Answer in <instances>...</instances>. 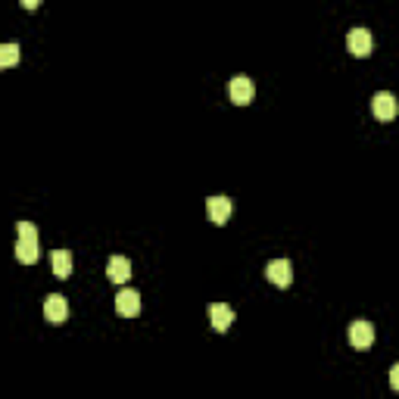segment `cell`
Returning <instances> with one entry per match:
<instances>
[{"label": "cell", "instance_id": "6da1fadb", "mask_svg": "<svg viewBox=\"0 0 399 399\" xmlns=\"http://www.w3.org/2000/svg\"><path fill=\"white\" fill-rule=\"evenodd\" d=\"M16 231H19L16 259H19V262H25V265L38 262V256H41V253H38V228L31 222H19Z\"/></svg>", "mask_w": 399, "mask_h": 399}, {"label": "cell", "instance_id": "7a4b0ae2", "mask_svg": "<svg viewBox=\"0 0 399 399\" xmlns=\"http://www.w3.org/2000/svg\"><path fill=\"white\" fill-rule=\"evenodd\" d=\"M347 50L352 53V57L365 59L371 50H375V38H371V31L368 29H352L347 35Z\"/></svg>", "mask_w": 399, "mask_h": 399}, {"label": "cell", "instance_id": "3957f363", "mask_svg": "<svg viewBox=\"0 0 399 399\" xmlns=\"http://www.w3.org/2000/svg\"><path fill=\"white\" fill-rule=\"evenodd\" d=\"M228 94L237 106H247V103H253V97H256V84H253V78H247V75H234L228 84Z\"/></svg>", "mask_w": 399, "mask_h": 399}, {"label": "cell", "instance_id": "277c9868", "mask_svg": "<svg viewBox=\"0 0 399 399\" xmlns=\"http://www.w3.org/2000/svg\"><path fill=\"white\" fill-rule=\"evenodd\" d=\"M371 112H375V119H381V122H390L399 112V100L390 94V91H381V94H375V100H371Z\"/></svg>", "mask_w": 399, "mask_h": 399}, {"label": "cell", "instance_id": "5b68a950", "mask_svg": "<svg viewBox=\"0 0 399 399\" xmlns=\"http://www.w3.org/2000/svg\"><path fill=\"white\" fill-rule=\"evenodd\" d=\"M265 278H269L275 287H287V284L294 281V265H290L287 259H271V262L265 265Z\"/></svg>", "mask_w": 399, "mask_h": 399}, {"label": "cell", "instance_id": "8992f818", "mask_svg": "<svg viewBox=\"0 0 399 399\" xmlns=\"http://www.w3.org/2000/svg\"><path fill=\"white\" fill-rule=\"evenodd\" d=\"M231 212H234V203H231L228 197H209L206 200V216H209V222L228 225Z\"/></svg>", "mask_w": 399, "mask_h": 399}, {"label": "cell", "instance_id": "52a82bcc", "mask_svg": "<svg viewBox=\"0 0 399 399\" xmlns=\"http://www.w3.org/2000/svg\"><path fill=\"white\" fill-rule=\"evenodd\" d=\"M116 312L122 318H135L137 312H141V296H137V290L131 287H122L116 294Z\"/></svg>", "mask_w": 399, "mask_h": 399}, {"label": "cell", "instance_id": "ba28073f", "mask_svg": "<svg viewBox=\"0 0 399 399\" xmlns=\"http://www.w3.org/2000/svg\"><path fill=\"white\" fill-rule=\"evenodd\" d=\"M349 343L356 349H368L371 343H375V324L365 322V318L362 322H352L349 324Z\"/></svg>", "mask_w": 399, "mask_h": 399}, {"label": "cell", "instance_id": "9c48e42d", "mask_svg": "<svg viewBox=\"0 0 399 399\" xmlns=\"http://www.w3.org/2000/svg\"><path fill=\"white\" fill-rule=\"evenodd\" d=\"M209 322L216 331H228L234 324V309L228 303H212L209 306Z\"/></svg>", "mask_w": 399, "mask_h": 399}, {"label": "cell", "instance_id": "30bf717a", "mask_svg": "<svg viewBox=\"0 0 399 399\" xmlns=\"http://www.w3.org/2000/svg\"><path fill=\"white\" fill-rule=\"evenodd\" d=\"M66 315H69V306H66V299L59 294H50L47 299H44V318H47L50 324L66 322Z\"/></svg>", "mask_w": 399, "mask_h": 399}, {"label": "cell", "instance_id": "8fae6325", "mask_svg": "<svg viewBox=\"0 0 399 399\" xmlns=\"http://www.w3.org/2000/svg\"><path fill=\"white\" fill-rule=\"evenodd\" d=\"M106 275H110L112 284H128L131 278V262L125 256H112L110 265H106Z\"/></svg>", "mask_w": 399, "mask_h": 399}, {"label": "cell", "instance_id": "7c38bea8", "mask_svg": "<svg viewBox=\"0 0 399 399\" xmlns=\"http://www.w3.org/2000/svg\"><path fill=\"white\" fill-rule=\"evenodd\" d=\"M50 265H53V275L63 281V278H69V271H72V256H69V250H57L50 256Z\"/></svg>", "mask_w": 399, "mask_h": 399}, {"label": "cell", "instance_id": "4fadbf2b", "mask_svg": "<svg viewBox=\"0 0 399 399\" xmlns=\"http://www.w3.org/2000/svg\"><path fill=\"white\" fill-rule=\"evenodd\" d=\"M16 63H19V44H3V47H0V66L10 69V66H16Z\"/></svg>", "mask_w": 399, "mask_h": 399}, {"label": "cell", "instance_id": "5bb4252c", "mask_svg": "<svg viewBox=\"0 0 399 399\" xmlns=\"http://www.w3.org/2000/svg\"><path fill=\"white\" fill-rule=\"evenodd\" d=\"M390 387H393L396 393H399V362L393 365V368H390Z\"/></svg>", "mask_w": 399, "mask_h": 399}]
</instances>
